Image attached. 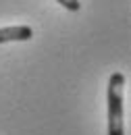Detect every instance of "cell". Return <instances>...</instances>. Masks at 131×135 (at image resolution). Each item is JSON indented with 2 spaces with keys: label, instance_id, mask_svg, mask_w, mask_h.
<instances>
[{
  "label": "cell",
  "instance_id": "6da1fadb",
  "mask_svg": "<svg viewBox=\"0 0 131 135\" xmlns=\"http://www.w3.org/2000/svg\"><path fill=\"white\" fill-rule=\"evenodd\" d=\"M123 89H125V75L113 73L108 79L106 102H108V135H125L123 125Z\"/></svg>",
  "mask_w": 131,
  "mask_h": 135
},
{
  "label": "cell",
  "instance_id": "7a4b0ae2",
  "mask_svg": "<svg viewBox=\"0 0 131 135\" xmlns=\"http://www.w3.org/2000/svg\"><path fill=\"white\" fill-rule=\"evenodd\" d=\"M33 31L29 25H13V27H0V44L6 42H29Z\"/></svg>",
  "mask_w": 131,
  "mask_h": 135
},
{
  "label": "cell",
  "instance_id": "3957f363",
  "mask_svg": "<svg viewBox=\"0 0 131 135\" xmlns=\"http://www.w3.org/2000/svg\"><path fill=\"white\" fill-rule=\"evenodd\" d=\"M58 4H63L67 11H71V13H77L79 8H81V2L79 0H56Z\"/></svg>",
  "mask_w": 131,
  "mask_h": 135
}]
</instances>
